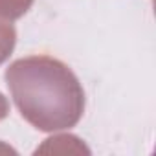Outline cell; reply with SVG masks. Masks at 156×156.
Instances as JSON below:
<instances>
[{"label":"cell","instance_id":"obj_1","mask_svg":"<svg viewBox=\"0 0 156 156\" xmlns=\"http://www.w3.org/2000/svg\"><path fill=\"white\" fill-rule=\"evenodd\" d=\"M8 87L22 116L37 129L51 130L77 121L83 92L73 73L51 57H28L11 64Z\"/></svg>","mask_w":156,"mask_h":156}]
</instances>
